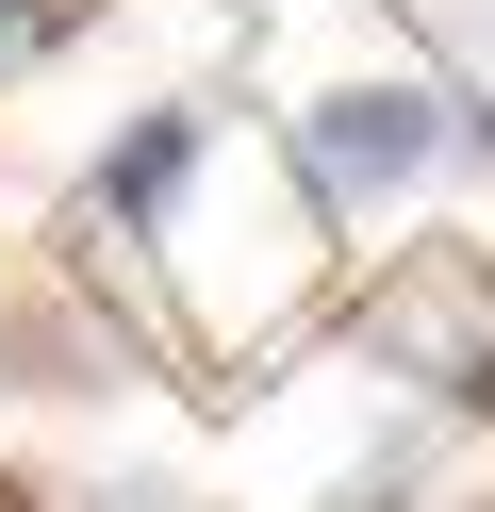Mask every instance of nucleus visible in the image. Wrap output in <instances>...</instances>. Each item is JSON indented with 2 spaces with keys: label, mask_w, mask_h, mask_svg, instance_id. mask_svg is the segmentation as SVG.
<instances>
[{
  "label": "nucleus",
  "mask_w": 495,
  "mask_h": 512,
  "mask_svg": "<svg viewBox=\"0 0 495 512\" xmlns=\"http://www.w3.org/2000/svg\"><path fill=\"white\" fill-rule=\"evenodd\" d=\"M50 34H66V0H0V67H33Z\"/></svg>",
  "instance_id": "3"
},
{
  "label": "nucleus",
  "mask_w": 495,
  "mask_h": 512,
  "mask_svg": "<svg viewBox=\"0 0 495 512\" xmlns=\"http://www.w3.org/2000/svg\"><path fill=\"white\" fill-rule=\"evenodd\" d=\"M330 347L413 413H495V232H396L330 298Z\"/></svg>",
  "instance_id": "1"
},
{
  "label": "nucleus",
  "mask_w": 495,
  "mask_h": 512,
  "mask_svg": "<svg viewBox=\"0 0 495 512\" xmlns=\"http://www.w3.org/2000/svg\"><path fill=\"white\" fill-rule=\"evenodd\" d=\"M281 166H297V199H314V232H363V215H396L429 166H446V83L429 67L314 83V100L281 116Z\"/></svg>",
  "instance_id": "2"
}]
</instances>
